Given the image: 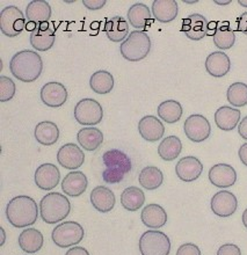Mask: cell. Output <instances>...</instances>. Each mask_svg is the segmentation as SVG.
Segmentation results:
<instances>
[{
    "label": "cell",
    "mask_w": 247,
    "mask_h": 255,
    "mask_svg": "<svg viewBox=\"0 0 247 255\" xmlns=\"http://www.w3.org/2000/svg\"><path fill=\"white\" fill-rule=\"evenodd\" d=\"M38 209L40 208H37L35 200L26 195H20L8 202L6 207V217L14 228H28L36 223Z\"/></svg>",
    "instance_id": "1"
},
{
    "label": "cell",
    "mask_w": 247,
    "mask_h": 255,
    "mask_svg": "<svg viewBox=\"0 0 247 255\" xmlns=\"http://www.w3.org/2000/svg\"><path fill=\"white\" fill-rule=\"evenodd\" d=\"M9 70L17 80L33 83L43 71V61L36 51L21 50L10 59Z\"/></svg>",
    "instance_id": "2"
},
{
    "label": "cell",
    "mask_w": 247,
    "mask_h": 255,
    "mask_svg": "<svg viewBox=\"0 0 247 255\" xmlns=\"http://www.w3.org/2000/svg\"><path fill=\"white\" fill-rule=\"evenodd\" d=\"M102 161L106 166V169L102 172V179L105 182L114 183L121 182L125 175L131 171V160L126 153L113 148V150L106 151L102 155Z\"/></svg>",
    "instance_id": "3"
},
{
    "label": "cell",
    "mask_w": 247,
    "mask_h": 255,
    "mask_svg": "<svg viewBox=\"0 0 247 255\" xmlns=\"http://www.w3.org/2000/svg\"><path fill=\"white\" fill-rule=\"evenodd\" d=\"M71 211L69 198L61 193H49L40 202V215L47 224H56L68 217Z\"/></svg>",
    "instance_id": "4"
},
{
    "label": "cell",
    "mask_w": 247,
    "mask_h": 255,
    "mask_svg": "<svg viewBox=\"0 0 247 255\" xmlns=\"http://www.w3.org/2000/svg\"><path fill=\"white\" fill-rule=\"evenodd\" d=\"M151 50V38L145 31L132 30L120 45V52L125 61L139 62L147 57Z\"/></svg>",
    "instance_id": "5"
},
{
    "label": "cell",
    "mask_w": 247,
    "mask_h": 255,
    "mask_svg": "<svg viewBox=\"0 0 247 255\" xmlns=\"http://www.w3.org/2000/svg\"><path fill=\"white\" fill-rule=\"evenodd\" d=\"M84 228L77 222H64L52 230L51 239L61 249L75 247L84 239Z\"/></svg>",
    "instance_id": "6"
},
{
    "label": "cell",
    "mask_w": 247,
    "mask_h": 255,
    "mask_svg": "<svg viewBox=\"0 0 247 255\" xmlns=\"http://www.w3.org/2000/svg\"><path fill=\"white\" fill-rule=\"evenodd\" d=\"M139 252L142 255H168L171 240L164 232L150 230L139 238Z\"/></svg>",
    "instance_id": "7"
},
{
    "label": "cell",
    "mask_w": 247,
    "mask_h": 255,
    "mask_svg": "<svg viewBox=\"0 0 247 255\" xmlns=\"http://www.w3.org/2000/svg\"><path fill=\"white\" fill-rule=\"evenodd\" d=\"M26 26V17L19 7L7 6L0 13V30L5 36H19Z\"/></svg>",
    "instance_id": "8"
},
{
    "label": "cell",
    "mask_w": 247,
    "mask_h": 255,
    "mask_svg": "<svg viewBox=\"0 0 247 255\" xmlns=\"http://www.w3.org/2000/svg\"><path fill=\"white\" fill-rule=\"evenodd\" d=\"M75 119L82 126H97L104 119V109L97 100L85 98L75 107Z\"/></svg>",
    "instance_id": "9"
},
{
    "label": "cell",
    "mask_w": 247,
    "mask_h": 255,
    "mask_svg": "<svg viewBox=\"0 0 247 255\" xmlns=\"http://www.w3.org/2000/svg\"><path fill=\"white\" fill-rule=\"evenodd\" d=\"M183 130L187 138L194 143H202L211 134V126L207 118L200 114H193L186 119Z\"/></svg>",
    "instance_id": "10"
},
{
    "label": "cell",
    "mask_w": 247,
    "mask_h": 255,
    "mask_svg": "<svg viewBox=\"0 0 247 255\" xmlns=\"http://www.w3.org/2000/svg\"><path fill=\"white\" fill-rule=\"evenodd\" d=\"M210 208L218 217L228 218L237 211L238 200L231 191L220 190L211 198Z\"/></svg>",
    "instance_id": "11"
},
{
    "label": "cell",
    "mask_w": 247,
    "mask_h": 255,
    "mask_svg": "<svg viewBox=\"0 0 247 255\" xmlns=\"http://www.w3.org/2000/svg\"><path fill=\"white\" fill-rule=\"evenodd\" d=\"M181 31L192 41H201L209 33V22L201 14H190L182 20Z\"/></svg>",
    "instance_id": "12"
},
{
    "label": "cell",
    "mask_w": 247,
    "mask_h": 255,
    "mask_svg": "<svg viewBox=\"0 0 247 255\" xmlns=\"http://www.w3.org/2000/svg\"><path fill=\"white\" fill-rule=\"evenodd\" d=\"M30 44L36 51H48L54 47L56 31L54 24L45 22L37 24L36 29L30 33Z\"/></svg>",
    "instance_id": "13"
},
{
    "label": "cell",
    "mask_w": 247,
    "mask_h": 255,
    "mask_svg": "<svg viewBox=\"0 0 247 255\" xmlns=\"http://www.w3.org/2000/svg\"><path fill=\"white\" fill-rule=\"evenodd\" d=\"M58 164L70 171L82 167L85 161V153L77 144H65L57 152Z\"/></svg>",
    "instance_id": "14"
},
{
    "label": "cell",
    "mask_w": 247,
    "mask_h": 255,
    "mask_svg": "<svg viewBox=\"0 0 247 255\" xmlns=\"http://www.w3.org/2000/svg\"><path fill=\"white\" fill-rule=\"evenodd\" d=\"M41 100L47 107L59 108L68 100V91L63 84L50 81L42 87Z\"/></svg>",
    "instance_id": "15"
},
{
    "label": "cell",
    "mask_w": 247,
    "mask_h": 255,
    "mask_svg": "<svg viewBox=\"0 0 247 255\" xmlns=\"http://www.w3.org/2000/svg\"><path fill=\"white\" fill-rule=\"evenodd\" d=\"M203 172V164L196 157L188 155L176 162V176L183 182H193L197 180Z\"/></svg>",
    "instance_id": "16"
},
{
    "label": "cell",
    "mask_w": 247,
    "mask_h": 255,
    "mask_svg": "<svg viewBox=\"0 0 247 255\" xmlns=\"http://www.w3.org/2000/svg\"><path fill=\"white\" fill-rule=\"evenodd\" d=\"M61 181V172L58 167L50 162L38 166L35 172V183L42 190L55 189Z\"/></svg>",
    "instance_id": "17"
},
{
    "label": "cell",
    "mask_w": 247,
    "mask_h": 255,
    "mask_svg": "<svg viewBox=\"0 0 247 255\" xmlns=\"http://www.w3.org/2000/svg\"><path fill=\"white\" fill-rule=\"evenodd\" d=\"M209 181L217 188H229L237 181V172L229 164H216L209 169Z\"/></svg>",
    "instance_id": "18"
},
{
    "label": "cell",
    "mask_w": 247,
    "mask_h": 255,
    "mask_svg": "<svg viewBox=\"0 0 247 255\" xmlns=\"http://www.w3.org/2000/svg\"><path fill=\"white\" fill-rule=\"evenodd\" d=\"M138 131L143 139L154 143L164 137L165 127L157 116L147 115L139 120Z\"/></svg>",
    "instance_id": "19"
},
{
    "label": "cell",
    "mask_w": 247,
    "mask_h": 255,
    "mask_svg": "<svg viewBox=\"0 0 247 255\" xmlns=\"http://www.w3.org/2000/svg\"><path fill=\"white\" fill-rule=\"evenodd\" d=\"M128 21L133 28L144 31L153 23L152 12L145 3L136 2L128 10Z\"/></svg>",
    "instance_id": "20"
},
{
    "label": "cell",
    "mask_w": 247,
    "mask_h": 255,
    "mask_svg": "<svg viewBox=\"0 0 247 255\" xmlns=\"http://www.w3.org/2000/svg\"><path fill=\"white\" fill-rule=\"evenodd\" d=\"M207 72L215 78H222L230 72L231 61L223 51H215L206 59Z\"/></svg>",
    "instance_id": "21"
},
{
    "label": "cell",
    "mask_w": 247,
    "mask_h": 255,
    "mask_svg": "<svg viewBox=\"0 0 247 255\" xmlns=\"http://www.w3.org/2000/svg\"><path fill=\"white\" fill-rule=\"evenodd\" d=\"M115 195L105 186H98L91 191V203L95 210L102 214L112 211L115 207Z\"/></svg>",
    "instance_id": "22"
},
{
    "label": "cell",
    "mask_w": 247,
    "mask_h": 255,
    "mask_svg": "<svg viewBox=\"0 0 247 255\" xmlns=\"http://www.w3.org/2000/svg\"><path fill=\"white\" fill-rule=\"evenodd\" d=\"M87 176L83 172H70L62 181V190L71 197H78L87 189Z\"/></svg>",
    "instance_id": "23"
},
{
    "label": "cell",
    "mask_w": 247,
    "mask_h": 255,
    "mask_svg": "<svg viewBox=\"0 0 247 255\" xmlns=\"http://www.w3.org/2000/svg\"><path fill=\"white\" fill-rule=\"evenodd\" d=\"M242 113L238 108L223 106L215 113V123L223 131H231L241 123Z\"/></svg>",
    "instance_id": "24"
},
{
    "label": "cell",
    "mask_w": 247,
    "mask_h": 255,
    "mask_svg": "<svg viewBox=\"0 0 247 255\" xmlns=\"http://www.w3.org/2000/svg\"><path fill=\"white\" fill-rule=\"evenodd\" d=\"M140 219L146 228L157 230L163 228L167 223V214L159 204H147L142 210Z\"/></svg>",
    "instance_id": "25"
},
{
    "label": "cell",
    "mask_w": 247,
    "mask_h": 255,
    "mask_svg": "<svg viewBox=\"0 0 247 255\" xmlns=\"http://www.w3.org/2000/svg\"><path fill=\"white\" fill-rule=\"evenodd\" d=\"M104 30L109 41L122 43L129 36V23L124 17L118 15L106 21Z\"/></svg>",
    "instance_id": "26"
},
{
    "label": "cell",
    "mask_w": 247,
    "mask_h": 255,
    "mask_svg": "<svg viewBox=\"0 0 247 255\" xmlns=\"http://www.w3.org/2000/svg\"><path fill=\"white\" fill-rule=\"evenodd\" d=\"M20 249L28 254L37 253L42 249L44 243L43 235L37 229L28 228L23 230L19 236Z\"/></svg>",
    "instance_id": "27"
},
{
    "label": "cell",
    "mask_w": 247,
    "mask_h": 255,
    "mask_svg": "<svg viewBox=\"0 0 247 255\" xmlns=\"http://www.w3.org/2000/svg\"><path fill=\"white\" fill-rule=\"evenodd\" d=\"M179 6L175 0H154L152 3V15L161 23L171 22L178 16Z\"/></svg>",
    "instance_id": "28"
},
{
    "label": "cell",
    "mask_w": 247,
    "mask_h": 255,
    "mask_svg": "<svg viewBox=\"0 0 247 255\" xmlns=\"http://www.w3.org/2000/svg\"><path fill=\"white\" fill-rule=\"evenodd\" d=\"M28 22L42 24L48 22L51 17V7L44 0H33L26 7Z\"/></svg>",
    "instance_id": "29"
},
{
    "label": "cell",
    "mask_w": 247,
    "mask_h": 255,
    "mask_svg": "<svg viewBox=\"0 0 247 255\" xmlns=\"http://www.w3.org/2000/svg\"><path fill=\"white\" fill-rule=\"evenodd\" d=\"M77 140L85 151L93 152L101 146L102 141H104V134L98 128L87 127L79 130L77 134Z\"/></svg>",
    "instance_id": "30"
},
{
    "label": "cell",
    "mask_w": 247,
    "mask_h": 255,
    "mask_svg": "<svg viewBox=\"0 0 247 255\" xmlns=\"http://www.w3.org/2000/svg\"><path fill=\"white\" fill-rule=\"evenodd\" d=\"M34 134L38 143L44 145V146H50V145L57 143L59 138V129L56 126V123L51 121H43L35 127Z\"/></svg>",
    "instance_id": "31"
},
{
    "label": "cell",
    "mask_w": 247,
    "mask_h": 255,
    "mask_svg": "<svg viewBox=\"0 0 247 255\" xmlns=\"http://www.w3.org/2000/svg\"><path fill=\"white\" fill-rule=\"evenodd\" d=\"M164 174L156 166H147L138 175L139 185L146 190H156L163 185Z\"/></svg>",
    "instance_id": "32"
},
{
    "label": "cell",
    "mask_w": 247,
    "mask_h": 255,
    "mask_svg": "<svg viewBox=\"0 0 247 255\" xmlns=\"http://www.w3.org/2000/svg\"><path fill=\"white\" fill-rule=\"evenodd\" d=\"M90 86L98 94H108L114 88V77L106 70H99L91 76Z\"/></svg>",
    "instance_id": "33"
},
{
    "label": "cell",
    "mask_w": 247,
    "mask_h": 255,
    "mask_svg": "<svg viewBox=\"0 0 247 255\" xmlns=\"http://www.w3.org/2000/svg\"><path fill=\"white\" fill-rule=\"evenodd\" d=\"M145 202V195L144 191L138 187H128L121 194V204L122 207L128 211H137L143 207Z\"/></svg>",
    "instance_id": "34"
},
{
    "label": "cell",
    "mask_w": 247,
    "mask_h": 255,
    "mask_svg": "<svg viewBox=\"0 0 247 255\" xmlns=\"http://www.w3.org/2000/svg\"><path fill=\"white\" fill-rule=\"evenodd\" d=\"M157 113L160 120H163L168 125H173V123L180 121L183 114V108L178 101L166 100L158 106Z\"/></svg>",
    "instance_id": "35"
},
{
    "label": "cell",
    "mask_w": 247,
    "mask_h": 255,
    "mask_svg": "<svg viewBox=\"0 0 247 255\" xmlns=\"http://www.w3.org/2000/svg\"><path fill=\"white\" fill-rule=\"evenodd\" d=\"M182 151V143L179 137L168 136L161 140L158 146V154L165 161H173Z\"/></svg>",
    "instance_id": "36"
},
{
    "label": "cell",
    "mask_w": 247,
    "mask_h": 255,
    "mask_svg": "<svg viewBox=\"0 0 247 255\" xmlns=\"http://www.w3.org/2000/svg\"><path fill=\"white\" fill-rule=\"evenodd\" d=\"M213 38L215 45L221 50H228L236 43V34L229 22H223L221 26L216 27Z\"/></svg>",
    "instance_id": "37"
},
{
    "label": "cell",
    "mask_w": 247,
    "mask_h": 255,
    "mask_svg": "<svg viewBox=\"0 0 247 255\" xmlns=\"http://www.w3.org/2000/svg\"><path fill=\"white\" fill-rule=\"evenodd\" d=\"M227 99L232 107H245L247 105V85L234 83L227 92Z\"/></svg>",
    "instance_id": "38"
},
{
    "label": "cell",
    "mask_w": 247,
    "mask_h": 255,
    "mask_svg": "<svg viewBox=\"0 0 247 255\" xmlns=\"http://www.w3.org/2000/svg\"><path fill=\"white\" fill-rule=\"evenodd\" d=\"M16 86L12 79L6 76H0V101L7 102L15 95Z\"/></svg>",
    "instance_id": "39"
},
{
    "label": "cell",
    "mask_w": 247,
    "mask_h": 255,
    "mask_svg": "<svg viewBox=\"0 0 247 255\" xmlns=\"http://www.w3.org/2000/svg\"><path fill=\"white\" fill-rule=\"evenodd\" d=\"M175 255H201V250L195 244L187 243L179 247Z\"/></svg>",
    "instance_id": "40"
},
{
    "label": "cell",
    "mask_w": 247,
    "mask_h": 255,
    "mask_svg": "<svg viewBox=\"0 0 247 255\" xmlns=\"http://www.w3.org/2000/svg\"><path fill=\"white\" fill-rule=\"evenodd\" d=\"M217 255H242V251L235 244H224L218 249Z\"/></svg>",
    "instance_id": "41"
},
{
    "label": "cell",
    "mask_w": 247,
    "mask_h": 255,
    "mask_svg": "<svg viewBox=\"0 0 247 255\" xmlns=\"http://www.w3.org/2000/svg\"><path fill=\"white\" fill-rule=\"evenodd\" d=\"M106 0H83V5L91 10L102 8L106 5Z\"/></svg>",
    "instance_id": "42"
},
{
    "label": "cell",
    "mask_w": 247,
    "mask_h": 255,
    "mask_svg": "<svg viewBox=\"0 0 247 255\" xmlns=\"http://www.w3.org/2000/svg\"><path fill=\"white\" fill-rule=\"evenodd\" d=\"M237 29L241 33L247 35V12L242 13L237 17Z\"/></svg>",
    "instance_id": "43"
},
{
    "label": "cell",
    "mask_w": 247,
    "mask_h": 255,
    "mask_svg": "<svg viewBox=\"0 0 247 255\" xmlns=\"http://www.w3.org/2000/svg\"><path fill=\"white\" fill-rule=\"evenodd\" d=\"M65 255H90V253H88L86 249H84L82 246H75L72 249H70L65 253Z\"/></svg>",
    "instance_id": "44"
},
{
    "label": "cell",
    "mask_w": 247,
    "mask_h": 255,
    "mask_svg": "<svg viewBox=\"0 0 247 255\" xmlns=\"http://www.w3.org/2000/svg\"><path fill=\"white\" fill-rule=\"evenodd\" d=\"M238 132L241 134L242 138L247 139V116L242 120L238 126Z\"/></svg>",
    "instance_id": "45"
},
{
    "label": "cell",
    "mask_w": 247,
    "mask_h": 255,
    "mask_svg": "<svg viewBox=\"0 0 247 255\" xmlns=\"http://www.w3.org/2000/svg\"><path fill=\"white\" fill-rule=\"evenodd\" d=\"M238 155H239V159H241V161L243 162V164L247 166V143L242 145L241 148H239V151H238Z\"/></svg>",
    "instance_id": "46"
},
{
    "label": "cell",
    "mask_w": 247,
    "mask_h": 255,
    "mask_svg": "<svg viewBox=\"0 0 247 255\" xmlns=\"http://www.w3.org/2000/svg\"><path fill=\"white\" fill-rule=\"evenodd\" d=\"M36 27H37V24H35L33 22H28L27 26H26V29L31 33V31H34L35 29H36Z\"/></svg>",
    "instance_id": "47"
},
{
    "label": "cell",
    "mask_w": 247,
    "mask_h": 255,
    "mask_svg": "<svg viewBox=\"0 0 247 255\" xmlns=\"http://www.w3.org/2000/svg\"><path fill=\"white\" fill-rule=\"evenodd\" d=\"M215 3H217V5H221V6H224V5H229V3H231V0H224V1H221V0H215Z\"/></svg>",
    "instance_id": "48"
},
{
    "label": "cell",
    "mask_w": 247,
    "mask_h": 255,
    "mask_svg": "<svg viewBox=\"0 0 247 255\" xmlns=\"http://www.w3.org/2000/svg\"><path fill=\"white\" fill-rule=\"evenodd\" d=\"M242 219H243V224H244V226L247 229V209H245V211H244V214H243Z\"/></svg>",
    "instance_id": "49"
},
{
    "label": "cell",
    "mask_w": 247,
    "mask_h": 255,
    "mask_svg": "<svg viewBox=\"0 0 247 255\" xmlns=\"http://www.w3.org/2000/svg\"><path fill=\"white\" fill-rule=\"evenodd\" d=\"M238 3L243 7H247V0H238Z\"/></svg>",
    "instance_id": "50"
},
{
    "label": "cell",
    "mask_w": 247,
    "mask_h": 255,
    "mask_svg": "<svg viewBox=\"0 0 247 255\" xmlns=\"http://www.w3.org/2000/svg\"><path fill=\"white\" fill-rule=\"evenodd\" d=\"M1 230V233H2V240H1V246L3 245V243H5V231H3V229H0Z\"/></svg>",
    "instance_id": "51"
},
{
    "label": "cell",
    "mask_w": 247,
    "mask_h": 255,
    "mask_svg": "<svg viewBox=\"0 0 247 255\" xmlns=\"http://www.w3.org/2000/svg\"><path fill=\"white\" fill-rule=\"evenodd\" d=\"M183 2H186V3H195V2H197V0H193V1H186V0H183Z\"/></svg>",
    "instance_id": "52"
}]
</instances>
